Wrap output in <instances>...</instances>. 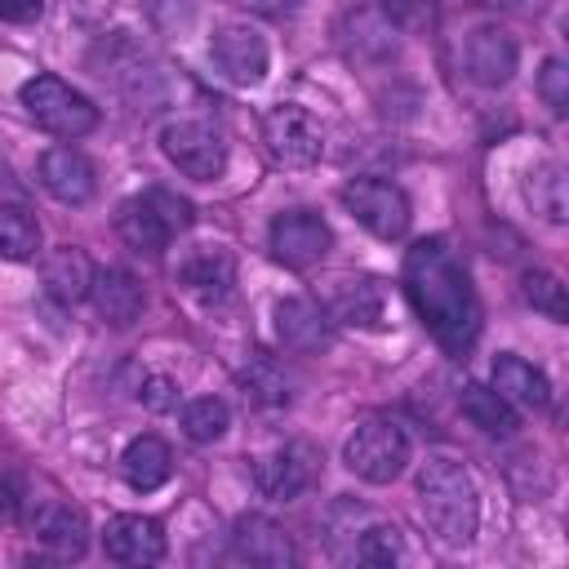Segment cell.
<instances>
[{"mask_svg":"<svg viewBox=\"0 0 569 569\" xmlns=\"http://www.w3.org/2000/svg\"><path fill=\"white\" fill-rule=\"evenodd\" d=\"M405 293H409L418 320L431 329V338L449 356H462L476 342L480 298L471 289V276L462 271V262L453 258V249L440 236L418 240L405 253Z\"/></svg>","mask_w":569,"mask_h":569,"instance_id":"6da1fadb","label":"cell"},{"mask_svg":"<svg viewBox=\"0 0 569 569\" xmlns=\"http://www.w3.org/2000/svg\"><path fill=\"white\" fill-rule=\"evenodd\" d=\"M418 502L431 525V533L445 547H467L480 529V493L462 462L453 458H427L418 471Z\"/></svg>","mask_w":569,"mask_h":569,"instance_id":"7a4b0ae2","label":"cell"},{"mask_svg":"<svg viewBox=\"0 0 569 569\" xmlns=\"http://www.w3.org/2000/svg\"><path fill=\"white\" fill-rule=\"evenodd\" d=\"M22 107L53 138H84L98 129V107L80 89H71L62 76H49V71L22 84Z\"/></svg>","mask_w":569,"mask_h":569,"instance_id":"3957f363","label":"cell"},{"mask_svg":"<svg viewBox=\"0 0 569 569\" xmlns=\"http://www.w3.org/2000/svg\"><path fill=\"white\" fill-rule=\"evenodd\" d=\"M342 462H347L360 480L387 485V480H396V476L405 471V462H409V436H405V427L391 422V418H365V422L347 436Z\"/></svg>","mask_w":569,"mask_h":569,"instance_id":"277c9868","label":"cell"},{"mask_svg":"<svg viewBox=\"0 0 569 569\" xmlns=\"http://www.w3.org/2000/svg\"><path fill=\"white\" fill-rule=\"evenodd\" d=\"M262 142L271 151L276 164L284 169H307L320 160L325 151V133H320V120L298 107V102H276L267 116H262Z\"/></svg>","mask_w":569,"mask_h":569,"instance_id":"5b68a950","label":"cell"},{"mask_svg":"<svg viewBox=\"0 0 569 569\" xmlns=\"http://www.w3.org/2000/svg\"><path fill=\"white\" fill-rule=\"evenodd\" d=\"M160 151L178 173L196 182H213L227 169V142L209 120H169L160 129Z\"/></svg>","mask_w":569,"mask_h":569,"instance_id":"8992f818","label":"cell"},{"mask_svg":"<svg viewBox=\"0 0 569 569\" xmlns=\"http://www.w3.org/2000/svg\"><path fill=\"white\" fill-rule=\"evenodd\" d=\"M342 204L378 240H400L409 231V218H413L405 191L396 182H382V178H351L342 187Z\"/></svg>","mask_w":569,"mask_h":569,"instance_id":"52a82bcc","label":"cell"},{"mask_svg":"<svg viewBox=\"0 0 569 569\" xmlns=\"http://www.w3.org/2000/svg\"><path fill=\"white\" fill-rule=\"evenodd\" d=\"M267 236H271V253H276V262L293 267V271L316 267V262L329 253V244H333V231H329V222H325L316 209H289V213H276Z\"/></svg>","mask_w":569,"mask_h":569,"instance_id":"ba28073f","label":"cell"},{"mask_svg":"<svg viewBox=\"0 0 569 569\" xmlns=\"http://www.w3.org/2000/svg\"><path fill=\"white\" fill-rule=\"evenodd\" d=\"M209 58H213V67H218L231 84H240V89L262 84L267 62H271L262 31H253V27H244V22H227V27H218L213 40H209Z\"/></svg>","mask_w":569,"mask_h":569,"instance_id":"9c48e42d","label":"cell"},{"mask_svg":"<svg viewBox=\"0 0 569 569\" xmlns=\"http://www.w3.org/2000/svg\"><path fill=\"white\" fill-rule=\"evenodd\" d=\"M102 551L116 565H156L164 556V529L151 516H111L102 529Z\"/></svg>","mask_w":569,"mask_h":569,"instance_id":"30bf717a","label":"cell"},{"mask_svg":"<svg viewBox=\"0 0 569 569\" xmlns=\"http://www.w3.org/2000/svg\"><path fill=\"white\" fill-rule=\"evenodd\" d=\"M231 547H236L240 560L262 565V569H289L298 560L293 538L271 516H240L236 529H231Z\"/></svg>","mask_w":569,"mask_h":569,"instance_id":"8fae6325","label":"cell"},{"mask_svg":"<svg viewBox=\"0 0 569 569\" xmlns=\"http://www.w3.org/2000/svg\"><path fill=\"white\" fill-rule=\"evenodd\" d=\"M178 284L187 293H196L200 302H222L236 284V258L222 244H196L178 262Z\"/></svg>","mask_w":569,"mask_h":569,"instance_id":"7c38bea8","label":"cell"},{"mask_svg":"<svg viewBox=\"0 0 569 569\" xmlns=\"http://www.w3.org/2000/svg\"><path fill=\"white\" fill-rule=\"evenodd\" d=\"M249 476H253V489H258L262 498L289 502V498H298V493L311 485V462H307V449L284 445V449H271V453L253 458Z\"/></svg>","mask_w":569,"mask_h":569,"instance_id":"4fadbf2b","label":"cell"},{"mask_svg":"<svg viewBox=\"0 0 569 569\" xmlns=\"http://www.w3.org/2000/svg\"><path fill=\"white\" fill-rule=\"evenodd\" d=\"M516 40H511V31H502V27H476L471 36H467V71H471V80L476 84H485V89H498V84H507L511 76H516Z\"/></svg>","mask_w":569,"mask_h":569,"instance_id":"5bb4252c","label":"cell"},{"mask_svg":"<svg viewBox=\"0 0 569 569\" xmlns=\"http://www.w3.org/2000/svg\"><path fill=\"white\" fill-rule=\"evenodd\" d=\"M40 187L53 196V200H62V204H84L89 196H93V164L76 151V147H49L44 156H40Z\"/></svg>","mask_w":569,"mask_h":569,"instance_id":"9a60e30c","label":"cell"},{"mask_svg":"<svg viewBox=\"0 0 569 569\" xmlns=\"http://www.w3.org/2000/svg\"><path fill=\"white\" fill-rule=\"evenodd\" d=\"M116 231H120V240H124L133 253H147V258L164 253L169 240H173V231L164 227V218L156 213V204L147 200V191L120 200V209H116Z\"/></svg>","mask_w":569,"mask_h":569,"instance_id":"2e32d148","label":"cell"},{"mask_svg":"<svg viewBox=\"0 0 569 569\" xmlns=\"http://www.w3.org/2000/svg\"><path fill=\"white\" fill-rule=\"evenodd\" d=\"M40 280H44V293H49L53 302L76 307V302L89 298V289H93V262H89L84 249L62 244V249H53V253L44 258Z\"/></svg>","mask_w":569,"mask_h":569,"instance_id":"e0dca14e","label":"cell"},{"mask_svg":"<svg viewBox=\"0 0 569 569\" xmlns=\"http://www.w3.org/2000/svg\"><path fill=\"white\" fill-rule=\"evenodd\" d=\"M93 307L98 316L111 325V329H129L138 316H142V284L124 271V267H107V271H93Z\"/></svg>","mask_w":569,"mask_h":569,"instance_id":"ac0fdd59","label":"cell"},{"mask_svg":"<svg viewBox=\"0 0 569 569\" xmlns=\"http://www.w3.org/2000/svg\"><path fill=\"white\" fill-rule=\"evenodd\" d=\"M276 333L289 351H320L329 342V311L311 298H280L276 302Z\"/></svg>","mask_w":569,"mask_h":569,"instance_id":"d6986e66","label":"cell"},{"mask_svg":"<svg viewBox=\"0 0 569 569\" xmlns=\"http://www.w3.org/2000/svg\"><path fill=\"white\" fill-rule=\"evenodd\" d=\"M36 533H40V542H44L58 560H76V556H84V547H89V520H84V511L71 507V502H44V507L36 511Z\"/></svg>","mask_w":569,"mask_h":569,"instance_id":"ffe728a7","label":"cell"},{"mask_svg":"<svg viewBox=\"0 0 569 569\" xmlns=\"http://www.w3.org/2000/svg\"><path fill=\"white\" fill-rule=\"evenodd\" d=\"M329 320L338 325H356V329H369L382 320V284L373 276H342L329 293Z\"/></svg>","mask_w":569,"mask_h":569,"instance_id":"44dd1931","label":"cell"},{"mask_svg":"<svg viewBox=\"0 0 569 569\" xmlns=\"http://www.w3.org/2000/svg\"><path fill=\"white\" fill-rule=\"evenodd\" d=\"M493 391L507 400V405H520V409H542L551 400V387H547V373L511 351H502L493 360Z\"/></svg>","mask_w":569,"mask_h":569,"instance_id":"7402d4cb","label":"cell"},{"mask_svg":"<svg viewBox=\"0 0 569 569\" xmlns=\"http://www.w3.org/2000/svg\"><path fill=\"white\" fill-rule=\"evenodd\" d=\"M169 471H173V453H169V445H164L160 436H138V440H129L124 453H120V476H124V485L138 489V493L160 489V485L169 480Z\"/></svg>","mask_w":569,"mask_h":569,"instance_id":"603a6c76","label":"cell"},{"mask_svg":"<svg viewBox=\"0 0 569 569\" xmlns=\"http://www.w3.org/2000/svg\"><path fill=\"white\" fill-rule=\"evenodd\" d=\"M458 405H462V418H467L471 427H480L485 436L507 440V436H516V427H520L516 405H507V400H502L493 387H485V382H467Z\"/></svg>","mask_w":569,"mask_h":569,"instance_id":"cb8c5ba5","label":"cell"},{"mask_svg":"<svg viewBox=\"0 0 569 569\" xmlns=\"http://www.w3.org/2000/svg\"><path fill=\"white\" fill-rule=\"evenodd\" d=\"M240 387H244V396H249L253 405H262V409L289 405V373H284L271 356H253V360L240 369Z\"/></svg>","mask_w":569,"mask_h":569,"instance_id":"d4e9b609","label":"cell"},{"mask_svg":"<svg viewBox=\"0 0 569 569\" xmlns=\"http://www.w3.org/2000/svg\"><path fill=\"white\" fill-rule=\"evenodd\" d=\"M227 427H231V409H227L218 396H200V400H191V405L182 409V431H187V440H196V445L222 440Z\"/></svg>","mask_w":569,"mask_h":569,"instance_id":"484cf974","label":"cell"},{"mask_svg":"<svg viewBox=\"0 0 569 569\" xmlns=\"http://www.w3.org/2000/svg\"><path fill=\"white\" fill-rule=\"evenodd\" d=\"M40 249V227L27 209H0V258L27 262Z\"/></svg>","mask_w":569,"mask_h":569,"instance_id":"4316f807","label":"cell"},{"mask_svg":"<svg viewBox=\"0 0 569 569\" xmlns=\"http://www.w3.org/2000/svg\"><path fill=\"white\" fill-rule=\"evenodd\" d=\"M525 196L547 222H565V173H560V164H551V160L538 164L525 182Z\"/></svg>","mask_w":569,"mask_h":569,"instance_id":"83f0119b","label":"cell"},{"mask_svg":"<svg viewBox=\"0 0 569 569\" xmlns=\"http://www.w3.org/2000/svg\"><path fill=\"white\" fill-rule=\"evenodd\" d=\"M520 293H525V302H529L533 311H542V316H551V320H565V316H569V298H565V284H560L556 271H542V267L525 271Z\"/></svg>","mask_w":569,"mask_h":569,"instance_id":"f1b7e54d","label":"cell"},{"mask_svg":"<svg viewBox=\"0 0 569 569\" xmlns=\"http://www.w3.org/2000/svg\"><path fill=\"white\" fill-rule=\"evenodd\" d=\"M356 556L365 560V565H396L400 556H405V538H400V529L396 525H369V529H360V542H356Z\"/></svg>","mask_w":569,"mask_h":569,"instance_id":"f546056e","label":"cell"},{"mask_svg":"<svg viewBox=\"0 0 569 569\" xmlns=\"http://www.w3.org/2000/svg\"><path fill=\"white\" fill-rule=\"evenodd\" d=\"M351 22H356V31H360V40H351V49H360V53H369V58H387V53L396 49V27H391L382 13L360 9Z\"/></svg>","mask_w":569,"mask_h":569,"instance_id":"4dcf8cb0","label":"cell"},{"mask_svg":"<svg viewBox=\"0 0 569 569\" xmlns=\"http://www.w3.org/2000/svg\"><path fill=\"white\" fill-rule=\"evenodd\" d=\"M382 18L405 31H422L436 22V0H382Z\"/></svg>","mask_w":569,"mask_h":569,"instance_id":"1f68e13d","label":"cell"},{"mask_svg":"<svg viewBox=\"0 0 569 569\" xmlns=\"http://www.w3.org/2000/svg\"><path fill=\"white\" fill-rule=\"evenodd\" d=\"M538 93H542V102H547L556 116H565V107H569V67H565L560 58H547V62H542V71H538Z\"/></svg>","mask_w":569,"mask_h":569,"instance_id":"d6a6232c","label":"cell"},{"mask_svg":"<svg viewBox=\"0 0 569 569\" xmlns=\"http://www.w3.org/2000/svg\"><path fill=\"white\" fill-rule=\"evenodd\" d=\"M138 400H142V409H151V413H169V409L178 405V382L164 378V373H147V378L138 382Z\"/></svg>","mask_w":569,"mask_h":569,"instance_id":"836d02e7","label":"cell"},{"mask_svg":"<svg viewBox=\"0 0 569 569\" xmlns=\"http://www.w3.org/2000/svg\"><path fill=\"white\" fill-rule=\"evenodd\" d=\"M147 200L156 204V213L164 218V227H169L173 236L191 227V204H187L182 196H173V191H164V187H151V191H147Z\"/></svg>","mask_w":569,"mask_h":569,"instance_id":"e575fe53","label":"cell"},{"mask_svg":"<svg viewBox=\"0 0 569 569\" xmlns=\"http://www.w3.org/2000/svg\"><path fill=\"white\" fill-rule=\"evenodd\" d=\"M44 9V0H0V18L4 22H36Z\"/></svg>","mask_w":569,"mask_h":569,"instance_id":"d590c367","label":"cell"},{"mask_svg":"<svg viewBox=\"0 0 569 569\" xmlns=\"http://www.w3.org/2000/svg\"><path fill=\"white\" fill-rule=\"evenodd\" d=\"M258 13H267V18H284V13H293L302 0H249Z\"/></svg>","mask_w":569,"mask_h":569,"instance_id":"8d00e7d4","label":"cell"},{"mask_svg":"<svg viewBox=\"0 0 569 569\" xmlns=\"http://www.w3.org/2000/svg\"><path fill=\"white\" fill-rule=\"evenodd\" d=\"M471 4H485V9H511V4H520V0H471Z\"/></svg>","mask_w":569,"mask_h":569,"instance_id":"74e56055","label":"cell"}]
</instances>
